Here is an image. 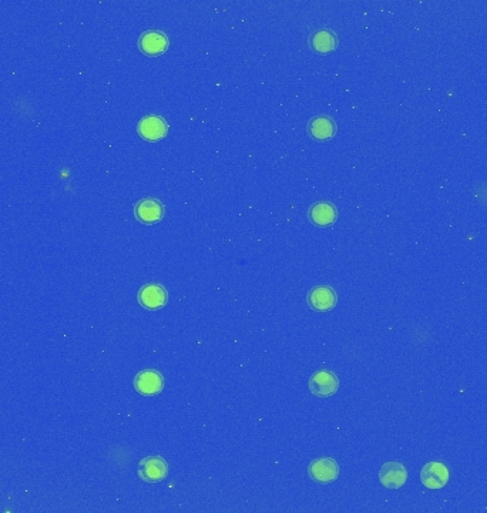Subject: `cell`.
<instances>
[{"label": "cell", "instance_id": "12", "mask_svg": "<svg viewBox=\"0 0 487 513\" xmlns=\"http://www.w3.org/2000/svg\"><path fill=\"white\" fill-rule=\"evenodd\" d=\"M308 133L310 137L319 142L330 140L337 135V124L328 115H318L309 121Z\"/></svg>", "mask_w": 487, "mask_h": 513}, {"label": "cell", "instance_id": "7", "mask_svg": "<svg viewBox=\"0 0 487 513\" xmlns=\"http://www.w3.org/2000/svg\"><path fill=\"white\" fill-rule=\"evenodd\" d=\"M379 480L388 489H399L408 480V470L399 462H386L379 470Z\"/></svg>", "mask_w": 487, "mask_h": 513}, {"label": "cell", "instance_id": "3", "mask_svg": "<svg viewBox=\"0 0 487 513\" xmlns=\"http://www.w3.org/2000/svg\"><path fill=\"white\" fill-rule=\"evenodd\" d=\"M137 132L142 139L148 142H157L167 136L169 124L159 115H145L140 120Z\"/></svg>", "mask_w": 487, "mask_h": 513}, {"label": "cell", "instance_id": "13", "mask_svg": "<svg viewBox=\"0 0 487 513\" xmlns=\"http://www.w3.org/2000/svg\"><path fill=\"white\" fill-rule=\"evenodd\" d=\"M308 217L318 227H328L337 221L338 210L331 203L320 201L309 208Z\"/></svg>", "mask_w": 487, "mask_h": 513}, {"label": "cell", "instance_id": "11", "mask_svg": "<svg viewBox=\"0 0 487 513\" xmlns=\"http://www.w3.org/2000/svg\"><path fill=\"white\" fill-rule=\"evenodd\" d=\"M134 215L144 224H154L164 217V205L155 198H145L135 204Z\"/></svg>", "mask_w": 487, "mask_h": 513}, {"label": "cell", "instance_id": "6", "mask_svg": "<svg viewBox=\"0 0 487 513\" xmlns=\"http://www.w3.org/2000/svg\"><path fill=\"white\" fill-rule=\"evenodd\" d=\"M337 303H338L337 293L331 287H325V286L315 287L308 294V305L318 312L331 311L332 308H335Z\"/></svg>", "mask_w": 487, "mask_h": 513}, {"label": "cell", "instance_id": "14", "mask_svg": "<svg viewBox=\"0 0 487 513\" xmlns=\"http://www.w3.org/2000/svg\"><path fill=\"white\" fill-rule=\"evenodd\" d=\"M310 46L318 53H330L337 49L338 36L328 29H320L310 36Z\"/></svg>", "mask_w": 487, "mask_h": 513}, {"label": "cell", "instance_id": "8", "mask_svg": "<svg viewBox=\"0 0 487 513\" xmlns=\"http://www.w3.org/2000/svg\"><path fill=\"white\" fill-rule=\"evenodd\" d=\"M169 45L170 42L167 35L157 30L145 32L144 35H141L138 40L140 50L147 56H158L161 53H164L169 49Z\"/></svg>", "mask_w": 487, "mask_h": 513}, {"label": "cell", "instance_id": "1", "mask_svg": "<svg viewBox=\"0 0 487 513\" xmlns=\"http://www.w3.org/2000/svg\"><path fill=\"white\" fill-rule=\"evenodd\" d=\"M309 390L313 395L320 398L332 397L340 390V378L328 369L318 371L309 379Z\"/></svg>", "mask_w": 487, "mask_h": 513}, {"label": "cell", "instance_id": "10", "mask_svg": "<svg viewBox=\"0 0 487 513\" xmlns=\"http://www.w3.org/2000/svg\"><path fill=\"white\" fill-rule=\"evenodd\" d=\"M138 303L147 310H158L167 304V291L159 284H147L138 291Z\"/></svg>", "mask_w": 487, "mask_h": 513}, {"label": "cell", "instance_id": "2", "mask_svg": "<svg viewBox=\"0 0 487 513\" xmlns=\"http://www.w3.org/2000/svg\"><path fill=\"white\" fill-rule=\"evenodd\" d=\"M138 475L148 483H157L164 480L169 475V465L161 456L144 458L138 465Z\"/></svg>", "mask_w": 487, "mask_h": 513}, {"label": "cell", "instance_id": "9", "mask_svg": "<svg viewBox=\"0 0 487 513\" xmlns=\"http://www.w3.org/2000/svg\"><path fill=\"white\" fill-rule=\"evenodd\" d=\"M420 479L429 489H442L449 482V469L442 462H430L423 466Z\"/></svg>", "mask_w": 487, "mask_h": 513}, {"label": "cell", "instance_id": "5", "mask_svg": "<svg viewBox=\"0 0 487 513\" xmlns=\"http://www.w3.org/2000/svg\"><path fill=\"white\" fill-rule=\"evenodd\" d=\"M134 387L141 395H157L161 393L162 387H164V378L155 369H145L137 373L134 379Z\"/></svg>", "mask_w": 487, "mask_h": 513}, {"label": "cell", "instance_id": "4", "mask_svg": "<svg viewBox=\"0 0 487 513\" xmlns=\"http://www.w3.org/2000/svg\"><path fill=\"white\" fill-rule=\"evenodd\" d=\"M308 473L318 483H331L340 476V465L335 459L320 458L309 465Z\"/></svg>", "mask_w": 487, "mask_h": 513}]
</instances>
